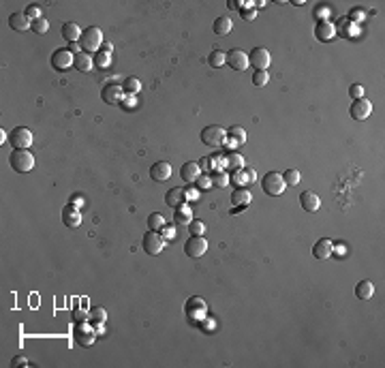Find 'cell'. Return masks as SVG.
I'll list each match as a JSON object with an SVG mask.
<instances>
[{
  "label": "cell",
  "instance_id": "cell-19",
  "mask_svg": "<svg viewBox=\"0 0 385 368\" xmlns=\"http://www.w3.org/2000/svg\"><path fill=\"white\" fill-rule=\"evenodd\" d=\"M315 37L321 43L332 41L334 37H336V26H334L332 22H319L317 24V28H315Z\"/></svg>",
  "mask_w": 385,
  "mask_h": 368
},
{
  "label": "cell",
  "instance_id": "cell-29",
  "mask_svg": "<svg viewBox=\"0 0 385 368\" xmlns=\"http://www.w3.org/2000/svg\"><path fill=\"white\" fill-rule=\"evenodd\" d=\"M92 62L94 66H99V68H107L109 62H111V54L105 49H99V51H94L92 54Z\"/></svg>",
  "mask_w": 385,
  "mask_h": 368
},
{
  "label": "cell",
  "instance_id": "cell-30",
  "mask_svg": "<svg viewBox=\"0 0 385 368\" xmlns=\"http://www.w3.org/2000/svg\"><path fill=\"white\" fill-rule=\"evenodd\" d=\"M225 163H227V167H229L231 171H238V169L244 167V159H242V154H240V152H229L227 159H225Z\"/></svg>",
  "mask_w": 385,
  "mask_h": 368
},
{
  "label": "cell",
  "instance_id": "cell-43",
  "mask_svg": "<svg viewBox=\"0 0 385 368\" xmlns=\"http://www.w3.org/2000/svg\"><path fill=\"white\" fill-rule=\"evenodd\" d=\"M317 17H319V22H330V15H332V9L330 7H317Z\"/></svg>",
  "mask_w": 385,
  "mask_h": 368
},
{
  "label": "cell",
  "instance_id": "cell-45",
  "mask_svg": "<svg viewBox=\"0 0 385 368\" xmlns=\"http://www.w3.org/2000/svg\"><path fill=\"white\" fill-rule=\"evenodd\" d=\"M11 366L13 368H17V366H32V362H28L24 355H15L13 359H11Z\"/></svg>",
  "mask_w": 385,
  "mask_h": 368
},
{
  "label": "cell",
  "instance_id": "cell-25",
  "mask_svg": "<svg viewBox=\"0 0 385 368\" xmlns=\"http://www.w3.org/2000/svg\"><path fill=\"white\" fill-rule=\"evenodd\" d=\"M73 66L77 68V71H82V73H88L90 68L94 66V62H92L90 54H86V51H80V54H75V62H73Z\"/></svg>",
  "mask_w": 385,
  "mask_h": 368
},
{
  "label": "cell",
  "instance_id": "cell-10",
  "mask_svg": "<svg viewBox=\"0 0 385 368\" xmlns=\"http://www.w3.org/2000/svg\"><path fill=\"white\" fill-rule=\"evenodd\" d=\"M349 114L353 120H366L368 116L372 114V103L368 101V99H355L353 103H351V107H349Z\"/></svg>",
  "mask_w": 385,
  "mask_h": 368
},
{
  "label": "cell",
  "instance_id": "cell-21",
  "mask_svg": "<svg viewBox=\"0 0 385 368\" xmlns=\"http://www.w3.org/2000/svg\"><path fill=\"white\" fill-rule=\"evenodd\" d=\"M9 26H11V30L15 32H24V30H28L32 22L26 17V13H11L9 15Z\"/></svg>",
  "mask_w": 385,
  "mask_h": 368
},
{
  "label": "cell",
  "instance_id": "cell-22",
  "mask_svg": "<svg viewBox=\"0 0 385 368\" xmlns=\"http://www.w3.org/2000/svg\"><path fill=\"white\" fill-rule=\"evenodd\" d=\"M82 32H84V30H82L75 22H64V24H62V37H64L68 43H80Z\"/></svg>",
  "mask_w": 385,
  "mask_h": 368
},
{
  "label": "cell",
  "instance_id": "cell-7",
  "mask_svg": "<svg viewBox=\"0 0 385 368\" xmlns=\"http://www.w3.org/2000/svg\"><path fill=\"white\" fill-rule=\"evenodd\" d=\"M225 64L231 66L234 71H246L248 68V54H244V49H229L225 54Z\"/></svg>",
  "mask_w": 385,
  "mask_h": 368
},
{
  "label": "cell",
  "instance_id": "cell-23",
  "mask_svg": "<svg viewBox=\"0 0 385 368\" xmlns=\"http://www.w3.org/2000/svg\"><path fill=\"white\" fill-rule=\"evenodd\" d=\"M253 180H255V169L253 167H242V169L234 171V176H231V182H234L238 188L244 182H253Z\"/></svg>",
  "mask_w": 385,
  "mask_h": 368
},
{
  "label": "cell",
  "instance_id": "cell-41",
  "mask_svg": "<svg viewBox=\"0 0 385 368\" xmlns=\"http://www.w3.org/2000/svg\"><path fill=\"white\" fill-rule=\"evenodd\" d=\"M188 229H191V236H203L205 225H203L201 220H191V223H188Z\"/></svg>",
  "mask_w": 385,
  "mask_h": 368
},
{
  "label": "cell",
  "instance_id": "cell-9",
  "mask_svg": "<svg viewBox=\"0 0 385 368\" xmlns=\"http://www.w3.org/2000/svg\"><path fill=\"white\" fill-rule=\"evenodd\" d=\"M205 251H208V240H205L203 236H191L186 240V244H184V253L188 257H193V259L205 255Z\"/></svg>",
  "mask_w": 385,
  "mask_h": 368
},
{
  "label": "cell",
  "instance_id": "cell-3",
  "mask_svg": "<svg viewBox=\"0 0 385 368\" xmlns=\"http://www.w3.org/2000/svg\"><path fill=\"white\" fill-rule=\"evenodd\" d=\"M9 165L13 167V171L17 174H28L34 167V157L28 150H13L11 157H9Z\"/></svg>",
  "mask_w": 385,
  "mask_h": 368
},
{
  "label": "cell",
  "instance_id": "cell-20",
  "mask_svg": "<svg viewBox=\"0 0 385 368\" xmlns=\"http://www.w3.org/2000/svg\"><path fill=\"white\" fill-rule=\"evenodd\" d=\"M299 203H302V208L306 212H317L321 208V199H319V195L313 193V191H304L302 195H299Z\"/></svg>",
  "mask_w": 385,
  "mask_h": 368
},
{
  "label": "cell",
  "instance_id": "cell-15",
  "mask_svg": "<svg viewBox=\"0 0 385 368\" xmlns=\"http://www.w3.org/2000/svg\"><path fill=\"white\" fill-rule=\"evenodd\" d=\"M150 178L154 180V182H165V180L171 178V165L165 163V161L154 163V165L150 167Z\"/></svg>",
  "mask_w": 385,
  "mask_h": 368
},
{
  "label": "cell",
  "instance_id": "cell-33",
  "mask_svg": "<svg viewBox=\"0 0 385 368\" xmlns=\"http://www.w3.org/2000/svg\"><path fill=\"white\" fill-rule=\"evenodd\" d=\"M174 220L180 223V225H188L193 218H191V212H188V208H184V205H180V208L174 210Z\"/></svg>",
  "mask_w": 385,
  "mask_h": 368
},
{
  "label": "cell",
  "instance_id": "cell-49",
  "mask_svg": "<svg viewBox=\"0 0 385 368\" xmlns=\"http://www.w3.org/2000/svg\"><path fill=\"white\" fill-rule=\"evenodd\" d=\"M71 203L77 205V208H82V205H84V197L82 195H71Z\"/></svg>",
  "mask_w": 385,
  "mask_h": 368
},
{
  "label": "cell",
  "instance_id": "cell-18",
  "mask_svg": "<svg viewBox=\"0 0 385 368\" xmlns=\"http://www.w3.org/2000/svg\"><path fill=\"white\" fill-rule=\"evenodd\" d=\"M186 201V191L184 188H180V186H174V188H169L167 195H165V203L169 205V208H180V205H184Z\"/></svg>",
  "mask_w": 385,
  "mask_h": 368
},
{
  "label": "cell",
  "instance_id": "cell-52",
  "mask_svg": "<svg viewBox=\"0 0 385 368\" xmlns=\"http://www.w3.org/2000/svg\"><path fill=\"white\" fill-rule=\"evenodd\" d=\"M101 49H105V51H109V54H111V43H103Z\"/></svg>",
  "mask_w": 385,
  "mask_h": 368
},
{
  "label": "cell",
  "instance_id": "cell-44",
  "mask_svg": "<svg viewBox=\"0 0 385 368\" xmlns=\"http://www.w3.org/2000/svg\"><path fill=\"white\" fill-rule=\"evenodd\" d=\"M349 94H351V97H353V99H362V97H364V86L353 84V86H351V88H349Z\"/></svg>",
  "mask_w": 385,
  "mask_h": 368
},
{
  "label": "cell",
  "instance_id": "cell-31",
  "mask_svg": "<svg viewBox=\"0 0 385 368\" xmlns=\"http://www.w3.org/2000/svg\"><path fill=\"white\" fill-rule=\"evenodd\" d=\"M105 321H107L105 308H103V306H92V308H90V323H94V325H103Z\"/></svg>",
  "mask_w": 385,
  "mask_h": 368
},
{
  "label": "cell",
  "instance_id": "cell-40",
  "mask_svg": "<svg viewBox=\"0 0 385 368\" xmlns=\"http://www.w3.org/2000/svg\"><path fill=\"white\" fill-rule=\"evenodd\" d=\"M270 82V73L268 71H255V75H253V84L257 86V88H263L265 84Z\"/></svg>",
  "mask_w": 385,
  "mask_h": 368
},
{
  "label": "cell",
  "instance_id": "cell-48",
  "mask_svg": "<svg viewBox=\"0 0 385 368\" xmlns=\"http://www.w3.org/2000/svg\"><path fill=\"white\" fill-rule=\"evenodd\" d=\"M66 49L75 56V54H80V51H82V45H80V43H68V47H66Z\"/></svg>",
  "mask_w": 385,
  "mask_h": 368
},
{
  "label": "cell",
  "instance_id": "cell-1",
  "mask_svg": "<svg viewBox=\"0 0 385 368\" xmlns=\"http://www.w3.org/2000/svg\"><path fill=\"white\" fill-rule=\"evenodd\" d=\"M80 45H82V51L86 54H94V51H99L103 47V30L97 28V26H90V28H86L82 32V39H80Z\"/></svg>",
  "mask_w": 385,
  "mask_h": 368
},
{
  "label": "cell",
  "instance_id": "cell-37",
  "mask_svg": "<svg viewBox=\"0 0 385 368\" xmlns=\"http://www.w3.org/2000/svg\"><path fill=\"white\" fill-rule=\"evenodd\" d=\"M282 180H285V184L287 186H295L297 182H299V171L297 169H293V167H289L285 174H282Z\"/></svg>",
  "mask_w": 385,
  "mask_h": 368
},
{
  "label": "cell",
  "instance_id": "cell-16",
  "mask_svg": "<svg viewBox=\"0 0 385 368\" xmlns=\"http://www.w3.org/2000/svg\"><path fill=\"white\" fill-rule=\"evenodd\" d=\"M332 251H334V244H332L330 238H321V240H317V242L313 244V257L315 259H328V257L332 255Z\"/></svg>",
  "mask_w": 385,
  "mask_h": 368
},
{
  "label": "cell",
  "instance_id": "cell-34",
  "mask_svg": "<svg viewBox=\"0 0 385 368\" xmlns=\"http://www.w3.org/2000/svg\"><path fill=\"white\" fill-rule=\"evenodd\" d=\"M148 227H150V231H161L163 227H165V220H163L161 212H152L148 216Z\"/></svg>",
  "mask_w": 385,
  "mask_h": 368
},
{
  "label": "cell",
  "instance_id": "cell-28",
  "mask_svg": "<svg viewBox=\"0 0 385 368\" xmlns=\"http://www.w3.org/2000/svg\"><path fill=\"white\" fill-rule=\"evenodd\" d=\"M372 293H374L372 280H359V282H357V287H355V296H357V300H370Z\"/></svg>",
  "mask_w": 385,
  "mask_h": 368
},
{
  "label": "cell",
  "instance_id": "cell-42",
  "mask_svg": "<svg viewBox=\"0 0 385 368\" xmlns=\"http://www.w3.org/2000/svg\"><path fill=\"white\" fill-rule=\"evenodd\" d=\"M73 319L77 323H84L86 319H90V311H86V308H75V311H73Z\"/></svg>",
  "mask_w": 385,
  "mask_h": 368
},
{
  "label": "cell",
  "instance_id": "cell-11",
  "mask_svg": "<svg viewBox=\"0 0 385 368\" xmlns=\"http://www.w3.org/2000/svg\"><path fill=\"white\" fill-rule=\"evenodd\" d=\"M73 62H75V56L68 49H56L54 54H51V66H54L56 71H66V68L73 66Z\"/></svg>",
  "mask_w": 385,
  "mask_h": 368
},
{
  "label": "cell",
  "instance_id": "cell-13",
  "mask_svg": "<svg viewBox=\"0 0 385 368\" xmlns=\"http://www.w3.org/2000/svg\"><path fill=\"white\" fill-rule=\"evenodd\" d=\"M75 340L80 342L82 347H90L92 342H94V332L90 328V323H77V328H75Z\"/></svg>",
  "mask_w": 385,
  "mask_h": 368
},
{
  "label": "cell",
  "instance_id": "cell-36",
  "mask_svg": "<svg viewBox=\"0 0 385 368\" xmlns=\"http://www.w3.org/2000/svg\"><path fill=\"white\" fill-rule=\"evenodd\" d=\"M212 184L218 186V188H225V186L229 184V176L225 174V171L214 169V171H212Z\"/></svg>",
  "mask_w": 385,
  "mask_h": 368
},
{
  "label": "cell",
  "instance_id": "cell-6",
  "mask_svg": "<svg viewBox=\"0 0 385 368\" xmlns=\"http://www.w3.org/2000/svg\"><path fill=\"white\" fill-rule=\"evenodd\" d=\"M270 60L272 56L265 47H253V51L248 54V66H255V71H268Z\"/></svg>",
  "mask_w": 385,
  "mask_h": 368
},
{
  "label": "cell",
  "instance_id": "cell-8",
  "mask_svg": "<svg viewBox=\"0 0 385 368\" xmlns=\"http://www.w3.org/2000/svg\"><path fill=\"white\" fill-rule=\"evenodd\" d=\"M141 246L148 255H159L163 251V246H165V238H163L159 231H148L141 240Z\"/></svg>",
  "mask_w": 385,
  "mask_h": 368
},
{
  "label": "cell",
  "instance_id": "cell-17",
  "mask_svg": "<svg viewBox=\"0 0 385 368\" xmlns=\"http://www.w3.org/2000/svg\"><path fill=\"white\" fill-rule=\"evenodd\" d=\"M201 176V167H199V163H193V161H188L184 163L182 167H180V178L184 180V182H197V178Z\"/></svg>",
  "mask_w": 385,
  "mask_h": 368
},
{
  "label": "cell",
  "instance_id": "cell-32",
  "mask_svg": "<svg viewBox=\"0 0 385 368\" xmlns=\"http://www.w3.org/2000/svg\"><path fill=\"white\" fill-rule=\"evenodd\" d=\"M122 90H124L126 94H133V97H135V94L141 90V82L137 80V77H126L124 84H122Z\"/></svg>",
  "mask_w": 385,
  "mask_h": 368
},
{
  "label": "cell",
  "instance_id": "cell-38",
  "mask_svg": "<svg viewBox=\"0 0 385 368\" xmlns=\"http://www.w3.org/2000/svg\"><path fill=\"white\" fill-rule=\"evenodd\" d=\"M30 30H32V32H37V34H45V32L49 30V22L45 20V17H39V20H34V22H32Z\"/></svg>",
  "mask_w": 385,
  "mask_h": 368
},
{
  "label": "cell",
  "instance_id": "cell-4",
  "mask_svg": "<svg viewBox=\"0 0 385 368\" xmlns=\"http://www.w3.org/2000/svg\"><path fill=\"white\" fill-rule=\"evenodd\" d=\"M201 141L205 145H210V148H220L227 141V131L218 124H210L201 131Z\"/></svg>",
  "mask_w": 385,
  "mask_h": 368
},
{
  "label": "cell",
  "instance_id": "cell-2",
  "mask_svg": "<svg viewBox=\"0 0 385 368\" xmlns=\"http://www.w3.org/2000/svg\"><path fill=\"white\" fill-rule=\"evenodd\" d=\"M261 188H263V193L265 195H270V197H278L285 193V180H282V174H278V171H268L263 178H261Z\"/></svg>",
  "mask_w": 385,
  "mask_h": 368
},
{
  "label": "cell",
  "instance_id": "cell-27",
  "mask_svg": "<svg viewBox=\"0 0 385 368\" xmlns=\"http://www.w3.org/2000/svg\"><path fill=\"white\" fill-rule=\"evenodd\" d=\"M231 201H234L236 205H248V203L253 201V195H251V191H248V188L240 186V188H236V191L231 193Z\"/></svg>",
  "mask_w": 385,
  "mask_h": 368
},
{
  "label": "cell",
  "instance_id": "cell-14",
  "mask_svg": "<svg viewBox=\"0 0 385 368\" xmlns=\"http://www.w3.org/2000/svg\"><path fill=\"white\" fill-rule=\"evenodd\" d=\"M62 220H64V225L66 227H80L82 225V214H80V208L73 203H66L64 205V210H62Z\"/></svg>",
  "mask_w": 385,
  "mask_h": 368
},
{
  "label": "cell",
  "instance_id": "cell-12",
  "mask_svg": "<svg viewBox=\"0 0 385 368\" xmlns=\"http://www.w3.org/2000/svg\"><path fill=\"white\" fill-rule=\"evenodd\" d=\"M122 86L120 84H109L105 88L101 90V99L107 103V105H118V103H122Z\"/></svg>",
  "mask_w": 385,
  "mask_h": 368
},
{
  "label": "cell",
  "instance_id": "cell-51",
  "mask_svg": "<svg viewBox=\"0 0 385 368\" xmlns=\"http://www.w3.org/2000/svg\"><path fill=\"white\" fill-rule=\"evenodd\" d=\"M364 13L362 11H359V9H355V11H353V15H351V17H353V20H359V17H362Z\"/></svg>",
  "mask_w": 385,
  "mask_h": 368
},
{
  "label": "cell",
  "instance_id": "cell-39",
  "mask_svg": "<svg viewBox=\"0 0 385 368\" xmlns=\"http://www.w3.org/2000/svg\"><path fill=\"white\" fill-rule=\"evenodd\" d=\"M24 13H26V17H28L30 22H34V20H39V17H43V9L39 5H28Z\"/></svg>",
  "mask_w": 385,
  "mask_h": 368
},
{
  "label": "cell",
  "instance_id": "cell-47",
  "mask_svg": "<svg viewBox=\"0 0 385 368\" xmlns=\"http://www.w3.org/2000/svg\"><path fill=\"white\" fill-rule=\"evenodd\" d=\"M197 182H199L201 188H208V186L212 184V180H210L208 176H199V178H197Z\"/></svg>",
  "mask_w": 385,
  "mask_h": 368
},
{
  "label": "cell",
  "instance_id": "cell-24",
  "mask_svg": "<svg viewBox=\"0 0 385 368\" xmlns=\"http://www.w3.org/2000/svg\"><path fill=\"white\" fill-rule=\"evenodd\" d=\"M231 28H234V22H231L227 15H220V17H216V20H214V26H212V30L216 32L218 37H225V34H229V32H231Z\"/></svg>",
  "mask_w": 385,
  "mask_h": 368
},
{
  "label": "cell",
  "instance_id": "cell-35",
  "mask_svg": "<svg viewBox=\"0 0 385 368\" xmlns=\"http://www.w3.org/2000/svg\"><path fill=\"white\" fill-rule=\"evenodd\" d=\"M208 62H210V66H214V68H220V66H225V51H220V49H214L212 54L208 56Z\"/></svg>",
  "mask_w": 385,
  "mask_h": 368
},
{
  "label": "cell",
  "instance_id": "cell-50",
  "mask_svg": "<svg viewBox=\"0 0 385 368\" xmlns=\"http://www.w3.org/2000/svg\"><path fill=\"white\" fill-rule=\"evenodd\" d=\"M227 9H231V11H236V9H238V3H236V0H227Z\"/></svg>",
  "mask_w": 385,
  "mask_h": 368
},
{
  "label": "cell",
  "instance_id": "cell-26",
  "mask_svg": "<svg viewBox=\"0 0 385 368\" xmlns=\"http://www.w3.org/2000/svg\"><path fill=\"white\" fill-rule=\"evenodd\" d=\"M246 141V131L242 126H231L227 131V141L225 143H231V145H240Z\"/></svg>",
  "mask_w": 385,
  "mask_h": 368
},
{
  "label": "cell",
  "instance_id": "cell-46",
  "mask_svg": "<svg viewBox=\"0 0 385 368\" xmlns=\"http://www.w3.org/2000/svg\"><path fill=\"white\" fill-rule=\"evenodd\" d=\"M240 15H242V20L253 22L255 17H257V11H255V9H251V11H240Z\"/></svg>",
  "mask_w": 385,
  "mask_h": 368
},
{
  "label": "cell",
  "instance_id": "cell-5",
  "mask_svg": "<svg viewBox=\"0 0 385 368\" xmlns=\"http://www.w3.org/2000/svg\"><path fill=\"white\" fill-rule=\"evenodd\" d=\"M9 143H11L15 150H28L32 145V131L26 126H15L13 131L9 133Z\"/></svg>",
  "mask_w": 385,
  "mask_h": 368
}]
</instances>
